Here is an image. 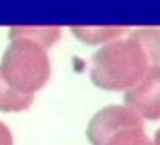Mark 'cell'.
Segmentation results:
<instances>
[{
	"instance_id": "cell-9",
	"label": "cell",
	"mask_w": 160,
	"mask_h": 145,
	"mask_svg": "<svg viewBox=\"0 0 160 145\" xmlns=\"http://www.w3.org/2000/svg\"><path fill=\"white\" fill-rule=\"evenodd\" d=\"M104 145H154L146 135L144 125L122 128L110 136Z\"/></svg>"
},
{
	"instance_id": "cell-7",
	"label": "cell",
	"mask_w": 160,
	"mask_h": 145,
	"mask_svg": "<svg viewBox=\"0 0 160 145\" xmlns=\"http://www.w3.org/2000/svg\"><path fill=\"white\" fill-rule=\"evenodd\" d=\"M34 95L18 92L10 85L0 72V111L19 112L28 109L33 103Z\"/></svg>"
},
{
	"instance_id": "cell-4",
	"label": "cell",
	"mask_w": 160,
	"mask_h": 145,
	"mask_svg": "<svg viewBox=\"0 0 160 145\" xmlns=\"http://www.w3.org/2000/svg\"><path fill=\"white\" fill-rule=\"evenodd\" d=\"M124 104L142 119H160V68H148L142 79L126 91Z\"/></svg>"
},
{
	"instance_id": "cell-8",
	"label": "cell",
	"mask_w": 160,
	"mask_h": 145,
	"mask_svg": "<svg viewBox=\"0 0 160 145\" xmlns=\"http://www.w3.org/2000/svg\"><path fill=\"white\" fill-rule=\"evenodd\" d=\"M72 33L82 42L97 44L119 39L128 31L127 27H72Z\"/></svg>"
},
{
	"instance_id": "cell-1",
	"label": "cell",
	"mask_w": 160,
	"mask_h": 145,
	"mask_svg": "<svg viewBox=\"0 0 160 145\" xmlns=\"http://www.w3.org/2000/svg\"><path fill=\"white\" fill-rule=\"evenodd\" d=\"M148 68L146 55L135 40L116 39L92 56L91 79L103 90L128 91L142 79Z\"/></svg>"
},
{
	"instance_id": "cell-10",
	"label": "cell",
	"mask_w": 160,
	"mask_h": 145,
	"mask_svg": "<svg viewBox=\"0 0 160 145\" xmlns=\"http://www.w3.org/2000/svg\"><path fill=\"white\" fill-rule=\"evenodd\" d=\"M0 145H13L12 134L10 128L0 121Z\"/></svg>"
},
{
	"instance_id": "cell-5",
	"label": "cell",
	"mask_w": 160,
	"mask_h": 145,
	"mask_svg": "<svg viewBox=\"0 0 160 145\" xmlns=\"http://www.w3.org/2000/svg\"><path fill=\"white\" fill-rule=\"evenodd\" d=\"M129 37L144 51L149 67L160 68V28H140L133 30Z\"/></svg>"
},
{
	"instance_id": "cell-6",
	"label": "cell",
	"mask_w": 160,
	"mask_h": 145,
	"mask_svg": "<svg viewBox=\"0 0 160 145\" xmlns=\"http://www.w3.org/2000/svg\"><path fill=\"white\" fill-rule=\"evenodd\" d=\"M61 36V28L57 26L51 27H12L10 28L9 37L11 40L16 38L30 39L46 50L50 48Z\"/></svg>"
},
{
	"instance_id": "cell-11",
	"label": "cell",
	"mask_w": 160,
	"mask_h": 145,
	"mask_svg": "<svg viewBox=\"0 0 160 145\" xmlns=\"http://www.w3.org/2000/svg\"><path fill=\"white\" fill-rule=\"evenodd\" d=\"M153 144H154V145H160V128L154 133Z\"/></svg>"
},
{
	"instance_id": "cell-3",
	"label": "cell",
	"mask_w": 160,
	"mask_h": 145,
	"mask_svg": "<svg viewBox=\"0 0 160 145\" xmlns=\"http://www.w3.org/2000/svg\"><path fill=\"white\" fill-rule=\"evenodd\" d=\"M135 125H144L140 116L126 106L110 105L93 115L86 133L92 145H104L107 139L118 130Z\"/></svg>"
},
{
	"instance_id": "cell-2",
	"label": "cell",
	"mask_w": 160,
	"mask_h": 145,
	"mask_svg": "<svg viewBox=\"0 0 160 145\" xmlns=\"http://www.w3.org/2000/svg\"><path fill=\"white\" fill-rule=\"evenodd\" d=\"M0 72L18 92L34 95L47 83L51 75L46 49L28 38L13 39L2 57Z\"/></svg>"
}]
</instances>
